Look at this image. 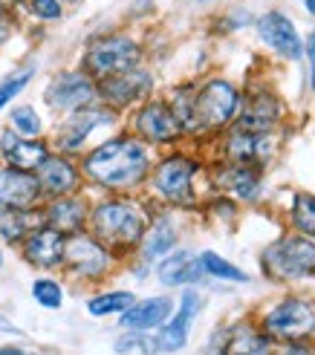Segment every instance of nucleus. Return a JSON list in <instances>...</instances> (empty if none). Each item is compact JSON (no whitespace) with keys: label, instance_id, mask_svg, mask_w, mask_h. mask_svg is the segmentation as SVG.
<instances>
[{"label":"nucleus","instance_id":"f704fd0d","mask_svg":"<svg viewBox=\"0 0 315 355\" xmlns=\"http://www.w3.org/2000/svg\"><path fill=\"white\" fill-rule=\"evenodd\" d=\"M26 9L32 17H38V21H61L64 17V0H26Z\"/></svg>","mask_w":315,"mask_h":355},{"label":"nucleus","instance_id":"aec40b11","mask_svg":"<svg viewBox=\"0 0 315 355\" xmlns=\"http://www.w3.org/2000/svg\"><path fill=\"white\" fill-rule=\"evenodd\" d=\"M0 153H3L9 168L35 173V168H38L49 156V148H46V141H41V139H24V136H17V133L9 130V133L0 136Z\"/></svg>","mask_w":315,"mask_h":355},{"label":"nucleus","instance_id":"f3484780","mask_svg":"<svg viewBox=\"0 0 315 355\" xmlns=\"http://www.w3.org/2000/svg\"><path fill=\"white\" fill-rule=\"evenodd\" d=\"M64 245L67 237L49 225H38L24 237V257L38 269H56L64 266Z\"/></svg>","mask_w":315,"mask_h":355},{"label":"nucleus","instance_id":"72a5a7b5","mask_svg":"<svg viewBox=\"0 0 315 355\" xmlns=\"http://www.w3.org/2000/svg\"><path fill=\"white\" fill-rule=\"evenodd\" d=\"M35 78V67H26V69H17V73H12L9 78L0 81V113H3L6 104L17 96V93H24L26 90V84Z\"/></svg>","mask_w":315,"mask_h":355},{"label":"nucleus","instance_id":"0eeeda50","mask_svg":"<svg viewBox=\"0 0 315 355\" xmlns=\"http://www.w3.org/2000/svg\"><path fill=\"white\" fill-rule=\"evenodd\" d=\"M64 266L76 277L84 280H101L113 269V254L110 248L104 245L101 240H96L93 234H69L67 245H64Z\"/></svg>","mask_w":315,"mask_h":355},{"label":"nucleus","instance_id":"f03ea898","mask_svg":"<svg viewBox=\"0 0 315 355\" xmlns=\"http://www.w3.org/2000/svg\"><path fill=\"white\" fill-rule=\"evenodd\" d=\"M90 225H93V237L101 240L104 245L130 248L136 243H142L148 232V214L139 202L116 197V200L99 202L90 211Z\"/></svg>","mask_w":315,"mask_h":355},{"label":"nucleus","instance_id":"6ab92c4d","mask_svg":"<svg viewBox=\"0 0 315 355\" xmlns=\"http://www.w3.org/2000/svg\"><path fill=\"white\" fill-rule=\"evenodd\" d=\"M44 225L56 228L64 237L84 232V223L90 220V211H87V202L76 193H67V197H56L46 208H44Z\"/></svg>","mask_w":315,"mask_h":355},{"label":"nucleus","instance_id":"c03bdc74","mask_svg":"<svg viewBox=\"0 0 315 355\" xmlns=\"http://www.w3.org/2000/svg\"><path fill=\"white\" fill-rule=\"evenodd\" d=\"M67 3H76V0H67Z\"/></svg>","mask_w":315,"mask_h":355},{"label":"nucleus","instance_id":"9b49d317","mask_svg":"<svg viewBox=\"0 0 315 355\" xmlns=\"http://www.w3.org/2000/svg\"><path fill=\"white\" fill-rule=\"evenodd\" d=\"M116 116L113 110H99V107H84V110H76L64 119V124L58 128V136H56V145L61 153H76L87 145V139L93 136V130L99 128H108L113 124Z\"/></svg>","mask_w":315,"mask_h":355},{"label":"nucleus","instance_id":"f257e3e1","mask_svg":"<svg viewBox=\"0 0 315 355\" xmlns=\"http://www.w3.org/2000/svg\"><path fill=\"white\" fill-rule=\"evenodd\" d=\"M84 176L108 191H133L151 173V153L142 139L113 136L84 156Z\"/></svg>","mask_w":315,"mask_h":355},{"label":"nucleus","instance_id":"7c9ffc66","mask_svg":"<svg viewBox=\"0 0 315 355\" xmlns=\"http://www.w3.org/2000/svg\"><path fill=\"white\" fill-rule=\"evenodd\" d=\"M292 223L307 237H315V197L312 193H295L292 197Z\"/></svg>","mask_w":315,"mask_h":355},{"label":"nucleus","instance_id":"a211bd4d","mask_svg":"<svg viewBox=\"0 0 315 355\" xmlns=\"http://www.w3.org/2000/svg\"><path fill=\"white\" fill-rule=\"evenodd\" d=\"M44 197L38 176L17 168H0V208H35Z\"/></svg>","mask_w":315,"mask_h":355},{"label":"nucleus","instance_id":"ddd939ff","mask_svg":"<svg viewBox=\"0 0 315 355\" xmlns=\"http://www.w3.org/2000/svg\"><path fill=\"white\" fill-rule=\"evenodd\" d=\"M225 159L232 165H249V168H264L275 156V139L269 133H255L235 128L225 139Z\"/></svg>","mask_w":315,"mask_h":355},{"label":"nucleus","instance_id":"39448f33","mask_svg":"<svg viewBox=\"0 0 315 355\" xmlns=\"http://www.w3.org/2000/svg\"><path fill=\"white\" fill-rule=\"evenodd\" d=\"M194 110L200 130L225 128L240 113V90L225 78H212L194 93Z\"/></svg>","mask_w":315,"mask_h":355},{"label":"nucleus","instance_id":"79ce46f5","mask_svg":"<svg viewBox=\"0 0 315 355\" xmlns=\"http://www.w3.org/2000/svg\"><path fill=\"white\" fill-rule=\"evenodd\" d=\"M194 3H212V0H194Z\"/></svg>","mask_w":315,"mask_h":355},{"label":"nucleus","instance_id":"c9c22d12","mask_svg":"<svg viewBox=\"0 0 315 355\" xmlns=\"http://www.w3.org/2000/svg\"><path fill=\"white\" fill-rule=\"evenodd\" d=\"M304 52H307V58H309V87H312V93H315V29L309 32V38L304 44Z\"/></svg>","mask_w":315,"mask_h":355},{"label":"nucleus","instance_id":"4be33fe9","mask_svg":"<svg viewBox=\"0 0 315 355\" xmlns=\"http://www.w3.org/2000/svg\"><path fill=\"white\" fill-rule=\"evenodd\" d=\"M156 275H160L162 286H191V283H197V280L205 277L203 266H200V257L188 254V252H173L165 260H160Z\"/></svg>","mask_w":315,"mask_h":355},{"label":"nucleus","instance_id":"20e7f679","mask_svg":"<svg viewBox=\"0 0 315 355\" xmlns=\"http://www.w3.org/2000/svg\"><path fill=\"white\" fill-rule=\"evenodd\" d=\"M264 269L275 280H304L315 275V243L309 237H281L264 252Z\"/></svg>","mask_w":315,"mask_h":355},{"label":"nucleus","instance_id":"58836bf2","mask_svg":"<svg viewBox=\"0 0 315 355\" xmlns=\"http://www.w3.org/2000/svg\"><path fill=\"white\" fill-rule=\"evenodd\" d=\"M0 355H29L26 349H17V347H0Z\"/></svg>","mask_w":315,"mask_h":355},{"label":"nucleus","instance_id":"cd10ccee","mask_svg":"<svg viewBox=\"0 0 315 355\" xmlns=\"http://www.w3.org/2000/svg\"><path fill=\"white\" fill-rule=\"evenodd\" d=\"M225 355H272V341H269V335L246 329V332H237L225 344Z\"/></svg>","mask_w":315,"mask_h":355},{"label":"nucleus","instance_id":"dca6fc26","mask_svg":"<svg viewBox=\"0 0 315 355\" xmlns=\"http://www.w3.org/2000/svg\"><path fill=\"white\" fill-rule=\"evenodd\" d=\"M35 176H38L41 193H46V197H52V200L67 197V193H76L78 185H81L78 168L61 153H49L44 162L35 168Z\"/></svg>","mask_w":315,"mask_h":355},{"label":"nucleus","instance_id":"a19ab883","mask_svg":"<svg viewBox=\"0 0 315 355\" xmlns=\"http://www.w3.org/2000/svg\"><path fill=\"white\" fill-rule=\"evenodd\" d=\"M304 9H307L312 17H315V0H304Z\"/></svg>","mask_w":315,"mask_h":355},{"label":"nucleus","instance_id":"4c0bfd02","mask_svg":"<svg viewBox=\"0 0 315 355\" xmlns=\"http://www.w3.org/2000/svg\"><path fill=\"white\" fill-rule=\"evenodd\" d=\"M278 355H312V349L309 347H304V344H298V341H289L281 352H278Z\"/></svg>","mask_w":315,"mask_h":355},{"label":"nucleus","instance_id":"ea45409f","mask_svg":"<svg viewBox=\"0 0 315 355\" xmlns=\"http://www.w3.org/2000/svg\"><path fill=\"white\" fill-rule=\"evenodd\" d=\"M21 3H26V0H0V6H3V9H15V6H21Z\"/></svg>","mask_w":315,"mask_h":355},{"label":"nucleus","instance_id":"e433bc0d","mask_svg":"<svg viewBox=\"0 0 315 355\" xmlns=\"http://www.w3.org/2000/svg\"><path fill=\"white\" fill-rule=\"evenodd\" d=\"M9 32H12V15H9V9L0 6V41H6Z\"/></svg>","mask_w":315,"mask_h":355},{"label":"nucleus","instance_id":"412c9836","mask_svg":"<svg viewBox=\"0 0 315 355\" xmlns=\"http://www.w3.org/2000/svg\"><path fill=\"white\" fill-rule=\"evenodd\" d=\"M171 315H173V300L168 297L133 300V306L121 312V327L130 332H151V329H160Z\"/></svg>","mask_w":315,"mask_h":355},{"label":"nucleus","instance_id":"4468645a","mask_svg":"<svg viewBox=\"0 0 315 355\" xmlns=\"http://www.w3.org/2000/svg\"><path fill=\"white\" fill-rule=\"evenodd\" d=\"M257 35L260 41H264L266 46H272L278 55H284L289 61H298L304 55V41L298 29H295V24L289 21V17L284 12H266L264 17H257Z\"/></svg>","mask_w":315,"mask_h":355},{"label":"nucleus","instance_id":"bb28decb","mask_svg":"<svg viewBox=\"0 0 315 355\" xmlns=\"http://www.w3.org/2000/svg\"><path fill=\"white\" fill-rule=\"evenodd\" d=\"M133 300H136L133 292H121V289H116V292H104V295H96V297L87 300V312L96 315V318L121 315L125 309L133 306Z\"/></svg>","mask_w":315,"mask_h":355},{"label":"nucleus","instance_id":"473e14b6","mask_svg":"<svg viewBox=\"0 0 315 355\" xmlns=\"http://www.w3.org/2000/svg\"><path fill=\"white\" fill-rule=\"evenodd\" d=\"M32 297L38 300L44 309H61V304H64V289H61L58 280L38 277V280L32 283Z\"/></svg>","mask_w":315,"mask_h":355},{"label":"nucleus","instance_id":"2eb2a0df","mask_svg":"<svg viewBox=\"0 0 315 355\" xmlns=\"http://www.w3.org/2000/svg\"><path fill=\"white\" fill-rule=\"evenodd\" d=\"M200 309H203V295L197 289H185L177 315L160 327V335H156V347H160L162 352L182 349L185 341H188V332H191V321L197 318Z\"/></svg>","mask_w":315,"mask_h":355},{"label":"nucleus","instance_id":"37998d69","mask_svg":"<svg viewBox=\"0 0 315 355\" xmlns=\"http://www.w3.org/2000/svg\"><path fill=\"white\" fill-rule=\"evenodd\" d=\"M0 266H3V254H0Z\"/></svg>","mask_w":315,"mask_h":355},{"label":"nucleus","instance_id":"9d476101","mask_svg":"<svg viewBox=\"0 0 315 355\" xmlns=\"http://www.w3.org/2000/svg\"><path fill=\"white\" fill-rule=\"evenodd\" d=\"M99 87V98L108 104L110 110H125L130 104L142 101L153 90V76L142 67H130L125 73H116L96 81Z\"/></svg>","mask_w":315,"mask_h":355},{"label":"nucleus","instance_id":"423d86ee","mask_svg":"<svg viewBox=\"0 0 315 355\" xmlns=\"http://www.w3.org/2000/svg\"><path fill=\"white\" fill-rule=\"evenodd\" d=\"M264 329L281 341H304L315 335V304L304 297H287L266 312Z\"/></svg>","mask_w":315,"mask_h":355},{"label":"nucleus","instance_id":"1a4fd4ad","mask_svg":"<svg viewBox=\"0 0 315 355\" xmlns=\"http://www.w3.org/2000/svg\"><path fill=\"white\" fill-rule=\"evenodd\" d=\"M194 173L197 162H191L188 156H168L153 168V191L171 205H185L194 197Z\"/></svg>","mask_w":315,"mask_h":355},{"label":"nucleus","instance_id":"a878e982","mask_svg":"<svg viewBox=\"0 0 315 355\" xmlns=\"http://www.w3.org/2000/svg\"><path fill=\"white\" fill-rule=\"evenodd\" d=\"M38 223H44V217H35L32 208H0V237L6 243H24Z\"/></svg>","mask_w":315,"mask_h":355},{"label":"nucleus","instance_id":"c756f323","mask_svg":"<svg viewBox=\"0 0 315 355\" xmlns=\"http://www.w3.org/2000/svg\"><path fill=\"white\" fill-rule=\"evenodd\" d=\"M200 266H203V272H205L208 277H220V280H232V283H246V280H249L246 272L237 269L235 263L223 260V257L214 254V252H203V254H200Z\"/></svg>","mask_w":315,"mask_h":355},{"label":"nucleus","instance_id":"f8f14e48","mask_svg":"<svg viewBox=\"0 0 315 355\" xmlns=\"http://www.w3.org/2000/svg\"><path fill=\"white\" fill-rule=\"evenodd\" d=\"M136 133L142 141H151V145H171V141L180 139V124L177 116H173L171 104L153 98L148 104H142L136 113Z\"/></svg>","mask_w":315,"mask_h":355},{"label":"nucleus","instance_id":"6e6552de","mask_svg":"<svg viewBox=\"0 0 315 355\" xmlns=\"http://www.w3.org/2000/svg\"><path fill=\"white\" fill-rule=\"evenodd\" d=\"M44 98L52 110L76 113L84 107H93L96 98H99V87L84 69H64V73H58L46 84Z\"/></svg>","mask_w":315,"mask_h":355},{"label":"nucleus","instance_id":"7ed1b4c3","mask_svg":"<svg viewBox=\"0 0 315 355\" xmlns=\"http://www.w3.org/2000/svg\"><path fill=\"white\" fill-rule=\"evenodd\" d=\"M142 61V46L128 35H104L96 38L84 52V73L93 81H101L108 76L125 73L130 67H139Z\"/></svg>","mask_w":315,"mask_h":355},{"label":"nucleus","instance_id":"b1692460","mask_svg":"<svg viewBox=\"0 0 315 355\" xmlns=\"http://www.w3.org/2000/svg\"><path fill=\"white\" fill-rule=\"evenodd\" d=\"M278 116H281V104H278V98L272 93H257L246 104V110H243L237 128L255 130V133H269L272 124L278 121Z\"/></svg>","mask_w":315,"mask_h":355},{"label":"nucleus","instance_id":"c85d7f7f","mask_svg":"<svg viewBox=\"0 0 315 355\" xmlns=\"http://www.w3.org/2000/svg\"><path fill=\"white\" fill-rule=\"evenodd\" d=\"M173 116H177V124L182 133H194L200 130L197 124V110H194V90H188V87H182V90L173 93V98L168 101Z\"/></svg>","mask_w":315,"mask_h":355},{"label":"nucleus","instance_id":"393cba45","mask_svg":"<svg viewBox=\"0 0 315 355\" xmlns=\"http://www.w3.org/2000/svg\"><path fill=\"white\" fill-rule=\"evenodd\" d=\"M177 245V225H173L171 217H156L153 223H148V232L142 237V257L148 263L162 260L168 252H173Z\"/></svg>","mask_w":315,"mask_h":355},{"label":"nucleus","instance_id":"2f4dec72","mask_svg":"<svg viewBox=\"0 0 315 355\" xmlns=\"http://www.w3.org/2000/svg\"><path fill=\"white\" fill-rule=\"evenodd\" d=\"M9 121H12L15 133L24 136V139H35V136H41V130H44L41 116L35 113V107H29V104H24V107H15L9 113Z\"/></svg>","mask_w":315,"mask_h":355},{"label":"nucleus","instance_id":"5701e85b","mask_svg":"<svg viewBox=\"0 0 315 355\" xmlns=\"http://www.w3.org/2000/svg\"><path fill=\"white\" fill-rule=\"evenodd\" d=\"M217 185L232 191L235 197L243 200V202H255L260 197V173H257V168H249V165L225 162L217 171Z\"/></svg>","mask_w":315,"mask_h":355}]
</instances>
